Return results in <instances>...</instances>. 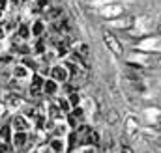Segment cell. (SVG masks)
<instances>
[{
    "mask_svg": "<svg viewBox=\"0 0 161 153\" xmlns=\"http://www.w3.org/2000/svg\"><path fill=\"white\" fill-rule=\"evenodd\" d=\"M9 144H11V148H13L15 151L25 150L26 144H28V133H26V131H13Z\"/></svg>",
    "mask_w": 161,
    "mask_h": 153,
    "instance_id": "9c48e42d",
    "label": "cell"
},
{
    "mask_svg": "<svg viewBox=\"0 0 161 153\" xmlns=\"http://www.w3.org/2000/svg\"><path fill=\"white\" fill-rule=\"evenodd\" d=\"M133 49L152 52V54H161V36H144L141 41L133 43Z\"/></svg>",
    "mask_w": 161,
    "mask_h": 153,
    "instance_id": "7a4b0ae2",
    "label": "cell"
},
{
    "mask_svg": "<svg viewBox=\"0 0 161 153\" xmlns=\"http://www.w3.org/2000/svg\"><path fill=\"white\" fill-rule=\"evenodd\" d=\"M101 36H103V43H105V47L111 50V54H114L116 58H124V56H125L124 43H122L120 39L116 38L109 28H105V30L101 32Z\"/></svg>",
    "mask_w": 161,
    "mask_h": 153,
    "instance_id": "6da1fadb",
    "label": "cell"
},
{
    "mask_svg": "<svg viewBox=\"0 0 161 153\" xmlns=\"http://www.w3.org/2000/svg\"><path fill=\"white\" fill-rule=\"evenodd\" d=\"M66 97H68V101H69L71 108H73V107H79L80 101H82V93H80V90H73V92H69Z\"/></svg>",
    "mask_w": 161,
    "mask_h": 153,
    "instance_id": "ac0fdd59",
    "label": "cell"
},
{
    "mask_svg": "<svg viewBox=\"0 0 161 153\" xmlns=\"http://www.w3.org/2000/svg\"><path fill=\"white\" fill-rule=\"evenodd\" d=\"M9 127H11L13 131H26V133H28L30 129H34L32 119H30V118H26L23 112H13L11 121H9Z\"/></svg>",
    "mask_w": 161,
    "mask_h": 153,
    "instance_id": "5b68a950",
    "label": "cell"
},
{
    "mask_svg": "<svg viewBox=\"0 0 161 153\" xmlns=\"http://www.w3.org/2000/svg\"><path fill=\"white\" fill-rule=\"evenodd\" d=\"M60 93V84L56 82V80H53L51 76H47L45 78V82H43V95L45 97H56Z\"/></svg>",
    "mask_w": 161,
    "mask_h": 153,
    "instance_id": "7c38bea8",
    "label": "cell"
},
{
    "mask_svg": "<svg viewBox=\"0 0 161 153\" xmlns=\"http://www.w3.org/2000/svg\"><path fill=\"white\" fill-rule=\"evenodd\" d=\"M127 9H125V6L122 4V2H111V4H105L103 8H99L96 13L99 15V17H103V19H114V17H120V15H124Z\"/></svg>",
    "mask_w": 161,
    "mask_h": 153,
    "instance_id": "277c9868",
    "label": "cell"
},
{
    "mask_svg": "<svg viewBox=\"0 0 161 153\" xmlns=\"http://www.w3.org/2000/svg\"><path fill=\"white\" fill-rule=\"evenodd\" d=\"M105 26H109V30H127V28H133L135 26V17H131V15H124V17H114V19H109L107 21V24Z\"/></svg>",
    "mask_w": 161,
    "mask_h": 153,
    "instance_id": "8992f818",
    "label": "cell"
},
{
    "mask_svg": "<svg viewBox=\"0 0 161 153\" xmlns=\"http://www.w3.org/2000/svg\"><path fill=\"white\" fill-rule=\"evenodd\" d=\"M156 30H158V36H161V23L158 24V26H156Z\"/></svg>",
    "mask_w": 161,
    "mask_h": 153,
    "instance_id": "cb8c5ba5",
    "label": "cell"
},
{
    "mask_svg": "<svg viewBox=\"0 0 161 153\" xmlns=\"http://www.w3.org/2000/svg\"><path fill=\"white\" fill-rule=\"evenodd\" d=\"M23 103H25V99L21 97V93H15V92H8L6 95H4V107L6 108H9V110H17V108H21L23 107Z\"/></svg>",
    "mask_w": 161,
    "mask_h": 153,
    "instance_id": "ba28073f",
    "label": "cell"
},
{
    "mask_svg": "<svg viewBox=\"0 0 161 153\" xmlns=\"http://www.w3.org/2000/svg\"><path fill=\"white\" fill-rule=\"evenodd\" d=\"M0 153H9V142L0 138Z\"/></svg>",
    "mask_w": 161,
    "mask_h": 153,
    "instance_id": "44dd1931",
    "label": "cell"
},
{
    "mask_svg": "<svg viewBox=\"0 0 161 153\" xmlns=\"http://www.w3.org/2000/svg\"><path fill=\"white\" fill-rule=\"evenodd\" d=\"M79 153H99V148L96 146H79Z\"/></svg>",
    "mask_w": 161,
    "mask_h": 153,
    "instance_id": "ffe728a7",
    "label": "cell"
},
{
    "mask_svg": "<svg viewBox=\"0 0 161 153\" xmlns=\"http://www.w3.org/2000/svg\"><path fill=\"white\" fill-rule=\"evenodd\" d=\"M21 2H32V0H21Z\"/></svg>",
    "mask_w": 161,
    "mask_h": 153,
    "instance_id": "83f0119b",
    "label": "cell"
},
{
    "mask_svg": "<svg viewBox=\"0 0 161 153\" xmlns=\"http://www.w3.org/2000/svg\"><path fill=\"white\" fill-rule=\"evenodd\" d=\"M47 34V24L43 19H36L32 24H30V38L38 39V38H43Z\"/></svg>",
    "mask_w": 161,
    "mask_h": 153,
    "instance_id": "4fadbf2b",
    "label": "cell"
},
{
    "mask_svg": "<svg viewBox=\"0 0 161 153\" xmlns=\"http://www.w3.org/2000/svg\"><path fill=\"white\" fill-rule=\"evenodd\" d=\"M103 119H105V123H107V125H111V127H116V125L120 123L122 116H120V112H118L116 108H109V110L105 112V116H103Z\"/></svg>",
    "mask_w": 161,
    "mask_h": 153,
    "instance_id": "5bb4252c",
    "label": "cell"
},
{
    "mask_svg": "<svg viewBox=\"0 0 161 153\" xmlns=\"http://www.w3.org/2000/svg\"><path fill=\"white\" fill-rule=\"evenodd\" d=\"M15 36H19L21 39H30V24L26 23H19V26L15 28Z\"/></svg>",
    "mask_w": 161,
    "mask_h": 153,
    "instance_id": "e0dca14e",
    "label": "cell"
},
{
    "mask_svg": "<svg viewBox=\"0 0 161 153\" xmlns=\"http://www.w3.org/2000/svg\"><path fill=\"white\" fill-rule=\"evenodd\" d=\"M32 73H34V71H30L23 62L15 64V66H13V69H11V76H13V78H17V80H30Z\"/></svg>",
    "mask_w": 161,
    "mask_h": 153,
    "instance_id": "8fae6325",
    "label": "cell"
},
{
    "mask_svg": "<svg viewBox=\"0 0 161 153\" xmlns=\"http://www.w3.org/2000/svg\"><path fill=\"white\" fill-rule=\"evenodd\" d=\"M47 148L51 153H66L68 151V144H66V136H51L47 142Z\"/></svg>",
    "mask_w": 161,
    "mask_h": 153,
    "instance_id": "30bf717a",
    "label": "cell"
},
{
    "mask_svg": "<svg viewBox=\"0 0 161 153\" xmlns=\"http://www.w3.org/2000/svg\"><path fill=\"white\" fill-rule=\"evenodd\" d=\"M54 99V105L64 112V114H68V112H71V105H69V101H68V97L66 95H62V93H58L56 97H53Z\"/></svg>",
    "mask_w": 161,
    "mask_h": 153,
    "instance_id": "9a60e30c",
    "label": "cell"
},
{
    "mask_svg": "<svg viewBox=\"0 0 161 153\" xmlns=\"http://www.w3.org/2000/svg\"><path fill=\"white\" fill-rule=\"evenodd\" d=\"M114 153H137L135 151V148L131 146V144H127V142H120L118 144V150Z\"/></svg>",
    "mask_w": 161,
    "mask_h": 153,
    "instance_id": "d6986e66",
    "label": "cell"
},
{
    "mask_svg": "<svg viewBox=\"0 0 161 153\" xmlns=\"http://www.w3.org/2000/svg\"><path fill=\"white\" fill-rule=\"evenodd\" d=\"M6 36H8V32H6V28H4V21H2V23H0V41H4Z\"/></svg>",
    "mask_w": 161,
    "mask_h": 153,
    "instance_id": "603a6c76",
    "label": "cell"
},
{
    "mask_svg": "<svg viewBox=\"0 0 161 153\" xmlns=\"http://www.w3.org/2000/svg\"><path fill=\"white\" fill-rule=\"evenodd\" d=\"M124 135L125 138H129V142H137V140H142V135H141V123L137 119L135 114H129L124 121Z\"/></svg>",
    "mask_w": 161,
    "mask_h": 153,
    "instance_id": "3957f363",
    "label": "cell"
},
{
    "mask_svg": "<svg viewBox=\"0 0 161 153\" xmlns=\"http://www.w3.org/2000/svg\"><path fill=\"white\" fill-rule=\"evenodd\" d=\"M68 133H69V127L66 125V121H56L54 127H53V131H51L53 136H66Z\"/></svg>",
    "mask_w": 161,
    "mask_h": 153,
    "instance_id": "2e32d148",
    "label": "cell"
},
{
    "mask_svg": "<svg viewBox=\"0 0 161 153\" xmlns=\"http://www.w3.org/2000/svg\"><path fill=\"white\" fill-rule=\"evenodd\" d=\"M2 49H4V45H2V41H0V54H2Z\"/></svg>",
    "mask_w": 161,
    "mask_h": 153,
    "instance_id": "484cf974",
    "label": "cell"
},
{
    "mask_svg": "<svg viewBox=\"0 0 161 153\" xmlns=\"http://www.w3.org/2000/svg\"><path fill=\"white\" fill-rule=\"evenodd\" d=\"M79 2H82V4H88V0H79Z\"/></svg>",
    "mask_w": 161,
    "mask_h": 153,
    "instance_id": "4316f807",
    "label": "cell"
},
{
    "mask_svg": "<svg viewBox=\"0 0 161 153\" xmlns=\"http://www.w3.org/2000/svg\"><path fill=\"white\" fill-rule=\"evenodd\" d=\"M2 112H4V105L0 103V118H2Z\"/></svg>",
    "mask_w": 161,
    "mask_h": 153,
    "instance_id": "d4e9b609",
    "label": "cell"
},
{
    "mask_svg": "<svg viewBox=\"0 0 161 153\" xmlns=\"http://www.w3.org/2000/svg\"><path fill=\"white\" fill-rule=\"evenodd\" d=\"M49 76H51L53 80H56L58 84H64V82L69 80V71H68V67H66L62 62H56V64H51Z\"/></svg>",
    "mask_w": 161,
    "mask_h": 153,
    "instance_id": "52a82bcc",
    "label": "cell"
},
{
    "mask_svg": "<svg viewBox=\"0 0 161 153\" xmlns=\"http://www.w3.org/2000/svg\"><path fill=\"white\" fill-rule=\"evenodd\" d=\"M9 8V0H0V13H4Z\"/></svg>",
    "mask_w": 161,
    "mask_h": 153,
    "instance_id": "7402d4cb",
    "label": "cell"
}]
</instances>
